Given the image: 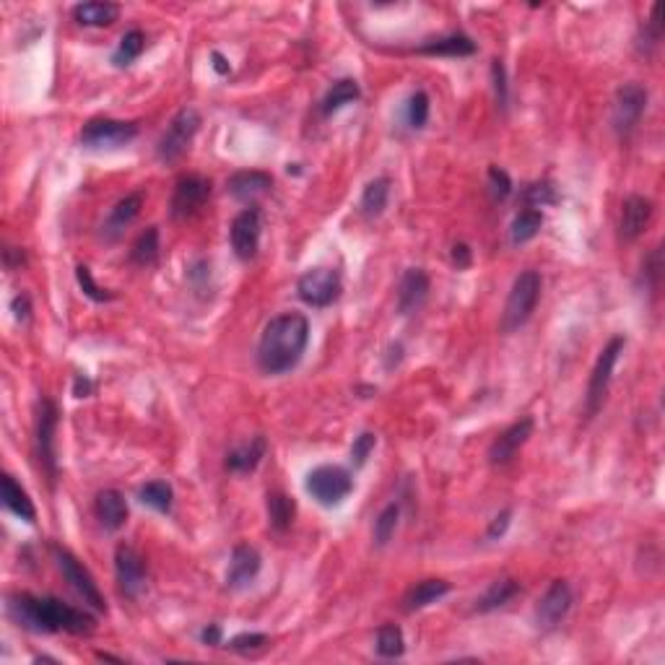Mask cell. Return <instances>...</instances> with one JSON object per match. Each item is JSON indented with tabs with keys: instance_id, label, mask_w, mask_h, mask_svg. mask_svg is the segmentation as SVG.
<instances>
[{
	"instance_id": "6da1fadb",
	"label": "cell",
	"mask_w": 665,
	"mask_h": 665,
	"mask_svg": "<svg viewBox=\"0 0 665 665\" xmlns=\"http://www.w3.org/2000/svg\"><path fill=\"white\" fill-rule=\"evenodd\" d=\"M8 616L16 627L34 632V635H91L97 621L81 609H73L53 595H31V593H13L8 595Z\"/></svg>"
},
{
	"instance_id": "7a4b0ae2",
	"label": "cell",
	"mask_w": 665,
	"mask_h": 665,
	"mask_svg": "<svg viewBox=\"0 0 665 665\" xmlns=\"http://www.w3.org/2000/svg\"><path fill=\"white\" fill-rule=\"evenodd\" d=\"M310 344V320L302 312H284L268 322L258 344V367L266 374L292 372Z\"/></svg>"
},
{
	"instance_id": "3957f363",
	"label": "cell",
	"mask_w": 665,
	"mask_h": 665,
	"mask_svg": "<svg viewBox=\"0 0 665 665\" xmlns=\"http://www.w3.org/2000/svg\"><path fill=\"white\" fill-rule=\"evenodd\" d=\"M541 273L538 270H523L505 302V312H502V333H515L520 330L528 320L533 318L535 307H538V299H541Z\"/></svg>"
},
{
	"instance_id": "277c9868",
	"label": "cell",
	"mask_w": 665,
	"mask_h": 665,
	"mask_svg": "<svg viewBox=\"0 0 665 665\" xmlns=\"http://www.w3.org/2000/svg\"><path fill=\"white\" fill-rule=\"evenodd\" d=\"M307 494L322 507H338L346 502L354 491V476L344 465H318L307 473L304 481Z\"/></svg>"
},
{
	"instance_id": "5b68a950",
	"label": "cell",
	"mask_w": 665,
	"mask_h": 665,
	"mask_svg": "<svg viewBox=\"0 0 665 665\" xmlns=\"http://www.w3.org/2000/svg\"><path fill=\"white\" fill-rule=\"evenodd\" d=\"M50 554H53L55 567L63 572V577L68 580V585L79 593L81 601H83L86 606H91L94 611L107 613L105 595H102V590L97 585V580L91 577V572H89V569H86L65 546H60V543H50Z\"/></svg>"
},
{
	"instance_id": "8992f818",
	"label": "cell",
	"mask_w": 665,
	"mask_h": 665,
	"mask_svg": "<svg viewBox=\"0 0 665 665\" xmlns=\"http://www.w3.org/2000/svg\"><path fill=\"white\" fill-rule=\"evenodd\" d=\"M627 346V338L624 336H613L609 341V346L601 351L593 374H590V382H587V396H585V416L587 419H595L598 411L603 408V400L609 396V385H611L613 367L618 362V356L624 354Z\"/></svg>"
},
{
	"instance_id": "52a82bcc",
	"label": "cell",
	"mask_w": 665,
	"mask_h": 665,
	"mask_svg": "<svg viewBox=\"0 0 665 665\" xmlns=\"http://www.w3.org/2000/svg\"><path fill=\"white\" fill-rule=\"evenodd\" d=\"M198 131H200V112L192 109V107L180 109L172 117V123L166 125V131L159 138V143H157V157H159V161L172 164V161L180 159L187 149H190V143L198 135Z\"/></svg>"
},
{
	"instance_id": "ba28073f",
	"label": "cell",
	"mask_w": 665,
	"mask_h": 665,
	"mask_svg": "<svg viewBox=\"0 0 665 665\" xmlns=\"http://www.w3.org/2000/svg\"><path fill=\"white\" fill-rule=\"evenodd\" d=\"M57 405L50 398H39L37 403V422H34V450L47 481L57 479V457H55V429H57Z\"/></svg>"
},
{
	"instance_id": "9c48e42d",
	"label": "cell",
	"mask_w": 665,
	"mask_h": 665,
	"mask_svg": "<svg viewBox=\"0 0 665 665\" xmlns=\"http://www.w3.org/2000/svg\"><path fill=\"white\" fill-rule=\"evenodd\" d=\"M344 292L341 284V273L333 268H310L307 273L299 276L296 281V294L304 304L310 307H330L333 302H338V296Z\"/></svg>"
},
{
	"instance_id": "30bf717a",
	"label": "cell",
	"mask_w": 665,
	"mask_h": 665,
	"mask_svg": "<svg viewBox=\"0 0 665 665\" xmlns=\"http://www.w3.org/2000/svg\"><path fill=\"white\" fill-rule=\"evenodd\" d=\"M647 89L642 83H624L616 97H613V109H611V125L618 138H627L635 128L639 125L644 109H647Z\"/></svg>"
},
{
	"instance_id": "8fae6325",
	"label": "cell",
	"mask_w": 665,
	"mask_h": 665,
	"mask_svg": "<svg viewBox=\"0 0 665 665\" xmlns=\"http://www.w3.org/2000/svg\"><path fill=\"white\" fill-rule=\"evenodd\" d=\"M138 123L112 120V117H94L81 131V146L86 149H120L138 138Z\"/></svg>"
},
{
	"instance_id": "7c38bea8",
	"label": "cell",
	"mask_w": 665,
	"mask_h": 665,
	"mask_svg": "<svg viewBox=\"0 0 665 665\" xmlns=\"http://www.w3.org/2000/svg\"><path fill=\"white\" fill-rule=\"evenodd\" d=\"M209 198H211V180L200 177V175H185L175 183L169 213H172V218L185 221L200 211L209 203Z\"/></svg>"
},
{
	"instance_id": "4fadbf2b",
	"label": "cell",
	"mask_w": 665,
	"mask_h": 665,
	"mask_svg": "<svg viewBox=\"0 0 665 665\" xmlns=\"http://www.w3.org/2000/svg\"><path fill=\"white\" fill-rule=\"evenodd\" d=\"M115 577L125 598L135 601L146 587V561L131 543H120L115 549Z\"/></svg>"
},
{
	"instance_id": "5bb4252c",
	"label": "cell",
	"mask_w": 665,
	"mask_h": 665,
	"mask_svg": "<svg viewBox=\"0 0 665 665\" xmlns=\"http://www.w3.org/2000/svg\"><path fill=\"white\" fill-rule=\"evenodd\" d=\"M260 234H263V216L255 206L237 213L232 221V229H229L234 255L240 260H252L258 255V247H260Z\"/></svg>"
},
{
	"instance_id": "9a60e30c",
	"label": "cell",
	"mask_w": 665,
	"mask_h": 665,
	"mask_svg": "<svg viewBox=\"0 0 665 665\" xmlns=\"http://www.w3.org/2000/svg\"><path fill=\"white\" fill-rule=\"evenodd\" d=\"M572 609V590L564 580H554L535 606V624L541 629H557Z\"/></svg>"
},
{
	"instance_id": "2e32d148",
	"label": "cell",
	"mask_w": 665,
	"mask_h": 665,
	"mask_svg": "<svg viewBox=\"0 0 665 665\" xmlns=\"http://www.w3.org/2000/svg\"><path fill=\"white\" fill-rule=\"evenodd\" d=\"M533 429H535V422H533L531 416H525V419L515 422L512 426H507L505 431L489 448V463L491 465H505V463H509L517 455V450L531 439Z\"/></svg>"
},
{
	"instance_id": "e0dca14e",
	"label": "cell",
	"mask_w": 665,
	"mask_h": 665,
	"mask_svg": "<svg viewBox=\"0 0 665 665\" xmlns=\"http://www.w3.org/2000/svg\"><path fill=\"white\" fill-rule=\"evenodd\" d=\"M263 567V559L258 554L255 546L250 543H237L229 559V569H226V587L229 590H244L252 585V580L258 577Z\"/></svg>"
},
{
	"instance_id": "ac0fdd59",
	"label": "cell",
	"mask_w": 665,
	"mask_h": 665,
	"mask_svg": "<svg viewBox=\"0 0 665 665\" xmlns=\"http://www.w3.org/2000/svg\"><path fill=\"white\" fill-rule=\"evenodd\" d=\"M429 273L424 268H408L400 278L398 286V312L400 315H413L424 307L429 296Z\"/></svg>"
},
{
	"instance_id": "d6986e66",
	"label": "cell",
	"mask_w": 665,
	"mask_h": 665,
	"mask_svg": "<svg viewBox=\"0 0 665 665\" xmlns=\"http://www.w3.org/2000/svg\"><path fill=\"white\" fill-rule=\"evenodd\" d=\"M652 218V200L644 195H629L621 203V218H618V234L621 240L635 242L642 237V232L647 229Z\"/></svg>"
},
{
	"instance_id": "ffe728a7",
	"label": "cell",
	"mask_w": 665,
	"mask_h": 665,
	"mask_svg": "<svg viewBox=\"0 0 665 665\" xmlns=\"http://www.w3.org/2000/svg\"><path fill=\"white\" fill-rule=\"evenodd\" d=\"M226 187H229L234 200L252 206L258 198H263L268 190L273 187V177L268 172H260V169H244V172H234L229 177Z\"/></svg>"
},
{
	"instance_id": "44dd1931",
	"label": "cell",
	"mask_w": 665,
	"mask_h": 665,
	"mask_svg": "<svg viewBox=\"0 0 665 665\" xmlns=\"http://www.w3.org/2000/svg\"><path fill=\"white\" fill-rule=\"evenodd\" d=\"M141 209H143V192H131V195H125L123 200H117L115 209L107 216V221L102 224V237H105L107 242L117 240V237L133 224L135 218H138Z\"/></svg>"
},
{
	"instance_id": "7402d4cb",
	"label": "cell",
	"mask_w": 665,
	"mask_h": 665,
	"mask_svg": "<svg viewBox=\"0 0 665 665\" xmlns=\"http://www.w3.org/2000/svg\"><path fill=\"white\" fill-rule=\"evenodd\" d=\"M94 512H97L99 523L105 525V531H120L128 523V502L117 489L99 491L94 499Z\"/></svg>"
},
{
	"instance_id": "603a6c76",
	"label": "cell",
	"mask_w": 665,
	"mask_h": 665,
	"mask_svg": "<svg viewBox=\"0 0 665 665\" xmlns=\"http://www.w3.org/2000/svg\"><path fill=\"white\" fill-rule=\"evenodd\" d=\"M266 450H268L266 437L258 434V437H252L250 442L232 448V450L226 453L224 465H226V471H232V473H252V471H258V465L263 463Z\"/></svg>"
},
{
	"instance_id": "cb8c5ba5",
	"label": "cell",
	"mask_w": 665,
	"mask_h": 665,
	"mask_svg": "<svg viewBox=\"0 0 665 665\" xmlns=\"http://www.w3.org/2000/svg\"><path fill=\"white\" fill-rule=\"evenodd\" d=\"M0 491H3V505H5V509H8L11 515H16V517L24 520V523H34V520H37L34 502L29 499L24 486L13 479L11 473H3V479H0Z\"/></svg>"
},
{
	"instance_id": "d4e9b609",
	"label": "cell",
	"mask_w": 665,
	"mask_h": 665,
	"mask_svg": "<svg viewBox=\"0 0 665 665\" xmlns=\"http://www.w3.org/2000/svg\"><path fill=\"white\" fill-rule=\"evenodd\" d=\"M450 590H453V585H450L448 580H424V583L413 585L408 593H405V598H403V609H405L408 613L422 611V609H426V606L437 603L439 598H445Z\"/></svg>"
},
{
	"instance_id": "484cf974",
	"label": "cell",
	"mask_w": 665,
	"mask_h": 665,
	"mask_svg": "<svg viewBox=\"0 0 665 665\" xmlns=\"http://www.w3.org/2000/svg\"><path fill=\"white\" fill-rule=\"evenodd\" d=\"M73 19L81 27H112L120 19L117 3H79L73 5Z\"/></svg>"
},
{
	"instance_id": "4316f807",
	"label": "cell",
	"mask_w": 665,
	"mask_h": 665,
	"mask_svg": "<svg viewBox=\"0 0 665 665\" xmlns=\"http://www.w3.org/2000/svg\"><path fill=\"white\" fill-rule=\"evenodd\" d=\"M422 55H442V57H468L476 53V42L465 34H448V37H437V39H426L424 45H419Z\"/></svg>"
},
{
	"instance_id": "83f0119b",
	"label": "cell",
	"mask_w": 665,
	"mask_h": 665,
	"mask_svg": "<svg viewBox=\"0 0 665 665\" xmlns=\"http://www.w3.org/2000/svg\"><path fill=\"white\" fill-rule=\"evenodd\" d=\"M268 523L270 528L278 533H286L292 528L294 517H296V502L284 491H268L266 497Z\"/></svg>"
},
{
	"instance_id": "f1b7e54d",
	"label": "cell",
	"mask_w": 665,
	"mask_h": 665,
	"mask_svg": "<svg viewBox=\"0 0 665 665\" xmlns=\"http://www.w3.org/2000/svg\"><path fill=\"white\" fill-rule=\"evenodd\" d=\"M359 97H362V89H359L356 81L354 79L336 81V83L328 89V94H325V99H322V105H320V112H322L325 117H330V115H336L338 109H344L346 105H354Z\"/></svg>"
},
{
	"instance_id": "f546056e",
	"label": "cell",
	"mask_w": 665,
	"mask_h": 665,
	"mask_svg": "<svg viewBox=\"0 0 665 665\" xmlns=\"http://www.w3.org/2000/svg\"><path fill=\"white\" fill-rule=\"evenodd\" d=\"M517 593H520V583H517V580H512V577L494 580V583L489 585V590L476 601V611L479 613L497 611V609H502L505 603H509Z\"/></svg>"
},
{
	"instance_id": "4dcf8cb0",
	"label": "cell",
	"mask_w": 665,
	"mask_h": 665,
	"mask_svg": "<svg viewBox=\"0 0 665 665\" xmlns=\"http://www.w3.org/2000/svg\"><path fill=\"white\" fill-rule=\"evenodd\" d=\"M390 200V180L388 177H374L372 183H367L364 192H362V213L367 218H377L388 209Z\"/></svg>"
},
{
	"instance_id": "1f68e13d",
	"label": "cell",
	"mask_w": 665,
	"mask_h": 665,
	"mask_svg": "<svg viewBox=\"0 0 665 665\" xmlns=\"http://www.w3.org/2000/svg\"><path fill=\"white\" fill-rule=\"evenodd\" d=\"M159 229L157 226H149L146 232L138 234V240L131 247V263L141 268L154 266L159 260Z\"/></svg>"
},
{
	"instance_id": "d6a6232c",
	"label": "cell",
	"mask_w": 665,
	"mask_h": 665,
	"mask_svg": "<svg viewBox=\"0 0 665 665\" xmlns=\"http://www.w3.org/2000/svg\"><path fill=\"white\" fill-rule=\"evenodd\" d=\"M541 226H543V213L538 211V209H525V211H520L515 216L512 229H509L512 244H525V242H531L533 237H538Z\"/></svg>"
},
{
	"instance_id": "836d02e7",
	"label": "cell",
	"mask_w": 665,
	"mask_h": 665,
	"mask_svg": "<svg viewBox=\"0 0 665 665\" xmlns=\"http://www.w3.org/2000/svg\"><path fill=\"white\" fill-rule=\"evenodd\" d=\"M377 655L379 658H400L405 652V637H403V629L396 627V624H382L377 629V644H374Z\"/></svg>"
},
{
	"instance_id": "e575fe53",
	"label": "cell",
	"mask_w": 665,
	"mask_h": 665,
	"mask_svg": "<svg viewBox=\"0 0 665 665\" xmlns=\"http://www.w3.org/2000/svg\"><path fill=\"white\" fill-rule=\"evenodd\" d=\"M138 499L143 505L151 507V509L161 512V515H166L172 509V502H175V491H172V486L166 481H149L146 486H141Z\"/></svg>"
},
{
	"instance_id": "d590c367",
	"label": "cell",
	"mask_w": 665,
	"mask_h": 665,
	"mask_svg": "<svg viewBox=\"0 0 665 665\" xmlns=\"http://www.w3.org/2000/svg\"><path fill=\"white\" fill-rule=\"evenodd\" d=\"M663 5L661 3H655L652 5V16H650V21H644V27L639 31L637 37V50L642 55H650L655 47H658V42L663 39Z\"/></svg>"
},
{
	"instance_id": "8d00e7d4",
	"label": "cell",
	"mask_w": 665,
	"mask_h": 665,
	"mask_svg": "<svg viewBox=\"0 0 665 665\" xmlns=\"http://www.w3.org/2000/svg\"><path fill=\"white\" fill-rule=\"evenodd\" d=\"M143 47H146V34H143L141 29H131L128 34H123L117 50L112 55V63H115L117 68H125V65L133 63L138 55L143 53Z\"/></svg>"
},
{
	"instance_id": "74e56055",
	"label": "cell",
	"mask_w": 665,
	"mask_h": 665,
	"mask_svg": "<svg viewBox=\"0 0 665 665\" xmlns=\"http://www.w3.org/2000/svg\"><path fill=\"white\" fill-rule=\"evenodd\" d=\"M398 523H400V505H388L379 515H377V520H374V543L377 546H388L390 543V538L396 535L398 531Z\"/></svg>"
},
{
	"instance_id": "f35d334b",
	"label": "cell",
	"mask_w": 665,
	"mask_h": 665,
	"mask_svg": "<svg viewBox=\"0 0 665 665\" xmlns=\"http://www.w3.org/2000/svg\"><path fill=\"white\" fill-rule=\"evenodd\" d=\"M523 203L538 209V206H557L559 203V195L551 183H533L523 190Z\"/></svg>"
},
{
	"instance_id": "ab89813d",
	"label": "cell",
	"mask_w": 665,
	"mask_h": 665,
	"mask_svg": "<svg viewBox=\"0 0 665 665\" xmlns=\"http://www.w3.org/2000/svg\"><path fill=\"white\" fill-rule=\"evenodd\" d=\"M405 117H408V125L413 131H422L426 123H429V94L426 91H413L408 107H405Z\"/></svg>"
},
{
	"instance_id": "60d3db41",
	"label": "cell",
	"mask_w": 665,
	"mask_h": 665,
	"mask_svg": "<svg viewBox=\"0 0 665 665\" xmlns=\"http://www.w3.org/2000/svg\"><path fill=\"white\" fill-rule=\"evenodd\" d=\"M76 281H79L81 292L86 294L91 302H112V299H115V292H109L105 286H99V284L94 281L91 270L86 266L76 268Z\"/></svg>"
},
{
	"instance_id": "b9f144b4",
	"label": "cell",
	"mask_w": 665,
	"mask_h": 665,
	"mask_svg": "<svg viewBox=\"0 0 665 665\" xmlns=\"http://www.w3.org/2000/svg\"><path fill=\"white\" fill-rule=\"evenodd\" d=\"M642 276H644V281H647L650 289H658L661 276H663V247H655V250L644 258V263H642Z\"/></svg>"
},
{
	"instance_id": "7bdbcfd3",
	"label": "cell",
	"mask_w": 665,
	"mask_h": 665,
	"mask_svg": "<svg viewBox=\"0 0 665 665\" xmlns=\"http://www.w3.org/2000/svg\"><path fill=\"white\" fill-rule=\"evenodd\" d=\"M374 445H377V437H374L372 431H362V434L354 439V445H351V463H354L356 468L364 465L367 457L372 455Z\"/></svg>"
},
{
	"instance_id": "ee69618b",
	"label": "cell",
	"mask_w": 665,
	"mask_h": 665,
	"mask_svg": "<svg viewBox=\"0 0 665 665\" xmlns=\"http://www.w3.org/2000/svg\"><path fill=\"white\" fill-rule=\"evenodd\" d=\"M489 187H491L494 200H505L512 192V177L502 166H489Z\"/></svg>"
},
{
	"instance_id": "f6af8a7d",
	"label": "cell",
	"mask_w": 665,
	"mask_h": 665,
	"mask_svg": "<svg viewBox=\"0 0 665 665\" xmlns=\"http://www.w3.org/2000/svg\"><path fill=\"white\" fill-rule=\"evenodd\" d=\"M491 81H494V97L497 105L505 109L507 99H509V89H507V71L502 60H491Z\"/></svg>"
},
{
	"instance_id": "bcb514c9",
	"label": "cell",
	"mask_w": 665,
	"mask_h": 665,
	"mask_svg": "<svg viewBox=\"0 0 665 665\" xmlns=\"http://www.w3.org/2000/svg\"><path fill=\"white\" fill-rule=\"evenodd\" d=\"M187 278H190V284H192L195 292H206V286H209V281H211V263H209V260L192 263L190 270H187Z\"/></svg>"
},
{
	"instance_id": "7dc6e473",
	"label": "cell",
	"mask_w": 665,
	"mask_h": 665,
	"mask_svg": "<svg viewBox=\"0 0 665 665\" xmlns=\"http://www.w3.org/2000/svg\"><path fill=\"white\" fill-rule=\"evenodd\" d=\"M266 642H268L266 635L252 632V635H237V637L229 642V647H232V650H237V652H250V650H260Z\"/></svg>"
},
{
	"instance_id": "c3c4849f",
	"label": "cell",
	"mask_w": 665,
	"mask_h": 665,
	"mask_svg": "<svg viewBox=\"0 0 665 665\" xmlns=\"http://www.w3.org/2000/svg\"><path fill=\"white\" fill-rule=\"evenodd\" d=\"M509 523H512V509L507 507V509H502V512L491 520V525L486 528V541H499L507 533V528H509Z\"/></svg>"
},
{
	"instance_id": "681fc988",
	"label": "cell",
	"mask_w": 665,
	"mask_h": 665,
	"mask_svg": "<svg viewBox=\"0 0 665 665\" xmlns=\"http://www.w3.org/2000/svg\"><path fill=\"white\" fill-rule=\"evenodd\" d=\"M11 310H13V318L19 320L21 325L29 322L31 318V302H29L27 294H19V296H13V302H11Z\"/></svg>"
},
{
	"instance_id": "f907efd6",
	"label": "cell",
	"mask_w": 665,
	"mask_h": 665,
	"mask_svg": "<svg viewBox=\"0 0 665 665\" xmlns=\"http://www.w3.org/2000/svg\"><path fill=\"white\" fill-rule=\"evenodd\" d=\"M471 260H473V255H471V247L465 244V242H457L453 244V266L457 270H463V268L471 266Z\"/></svg>"
},
{
	"instance_id": "816d5d0a",
	"label": "cell",
	"mask_w": 665,
	"mask_h": 665,
	"mask_svg": "<svg viewBox=\"0 0 665 665\" xmlns=\"http://www.w3.org/2000/svg\"><path fill=\"white\" fill-rule=\"evenodd\" d=\"M221 637H224V635H221V627H218V624H209V627L200 632V642H203V644H211V647H218V644H221Z\"/></svg>"
},
{
	"instance_id": "f5cc1de1",
	"label": "cell",
	"mask_w": 665,
	"mask_h": 665,
	"mask_svg": "<svg viewBox=\"0 0 665 665\" xmlns=\"http://www.w3.org/2000/svg\"><path fill=\"white\" fill-rule=\"evenodd\" d=\"M211 65H213V71H216L218 76H226V73H232V65H229V60H226L224 55L218 53V50H213V53H211Z\"/></svg>"
},
{
	"instance_id": "db71d44e",
	"label": "cell",
	"mask_w": 665,
	"mask_h": 665,
	"mask_svg": "<svg viewBox=\"0 0 665 665\" xmlns=\"http://www.w3.org/2000/svg\"><path fill=\"white\" fill-rule=\"evenodd\" d=\"M89 393H91V382H89V377H76L73 396H76V398H89Z\"/></svg>"
},
{
	"instance_id": "11a10c76",
	"label": "cell",
	"mask_w": 665,
	"mask_h": 665,
	"mask_svg": "<svg viewBox=\"0 0 665 665\" xmlns=\"http://www.w3.org/2000/svg\"><path fill=\"white\" fill-rule=\"evenodd\" d=\"M24 263V252L21 250H16V247H8L5 250V266L13 268V266H21Z\"/></svg>"
}]
</instances>
